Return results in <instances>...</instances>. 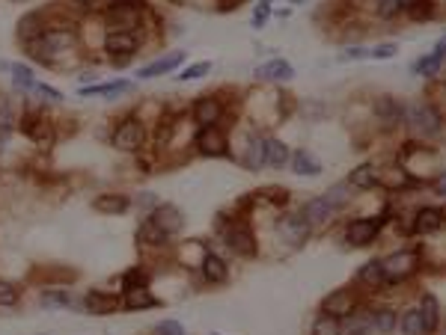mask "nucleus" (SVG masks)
Here are the masks:
<instances>
[{"mask_svg": "<svg viewBox=\"0 0 446 335\" xmlns=\"http://www.w3.org/2000/svg\"><path fill=\"white\" fill-rule=\"evenodd\" d=\"M419 318H423L425 332H434L437 327H441V306H437V300L432 294H425L423 303H419Z\"/></svg>", "mask_w": 446, "mask_h": 335, "instance_id": "21", "label": "nucleus"}, {"mask_svg": "<svg viewBox=\"0 0 446 335\" xmlns=\"http://www.w3.org/2000/svg\"><path fill=\"white\" fill-rule=\"evenodd\" d=\"M71 42H75V33H71V30H60V27H54V30H45V36H42V45L48 48V53L66 51Z\"/></svg>", "mask_w": 446, "mask_h": 335, "instance_id": "20", "label": "nucleus"}, {"mask_svg": "<svg viewBox=\"0 0 446 335\" xmlns=\"http://www.w3.org/2000/svg\"><path fill=\"white\" fill-rule=\"evenodd\" d=\"M325 199H327V202L339 211V208H342V205L348 202V199H351V193H348V184H336V187H330L327 193H325Z\"/></svg>", "mask_w": 446, "mask_h": 335, "instance_id": "42", "label": "nucleus"}, {"mask_svg": "<svg viewBox=\"0 0 446 335\" xmlns=\"http://www.w3.org/2000/svg\"><path fill=\"white\" fill-rule=\"evenodd\" d=\"M348 335H363V330H354V332H348Z\"/></svg>", "mask_w": 446, "mask_h": 335, "instance_id": "54", "label": "nucleus"}, {"mask_svg": "<svg viewBox=\"0 0 446 335\" xmlns=\"http://www.w3.org/2000/svg\"><path fill=\"white\" fill-rule=\"evenodd\" d=\"M357 282L366 285V288H381V285H384L381 261H369V264H363V270L357 273Z\"/></svg>", "mask_w": 446, "mask_h": 335, "instance_id": "29", "label": "nucleus"}, {"mask_svg": "<svg viewBox=\"0 0 446 335\" xmlns=\"http://www.w3.org/2000/svg\"><path fill=\"white\" fill-rule=\"evenodd\" d=\"M128 205H131V199L125 193H102L93 199V208L98 214H122V211H128Z\"/></svg>", "mask_w": 446, "mask_h": 335, "instance_id": "17", "label": "nucleus"}, {"mask_svg": "<svg viewBox=\"0 0 446 335\" xmlns=\"http://www.w3.org/2000/svg\"><path fill=\"white\" fill-rule=\"evenodd\" d=\"M209 69H211V62H193V66H187L182 75H178V80H196V77L209 75Z\"/></svg>", "mask_w": 446, "mask_h": 335, "instance_id": "43", "label": "nucleus"}, {"mask_svg": "<svg viewBox=\"0 0 446 335\" xmlns=\"http://www.w3.org/2000/svg\"><path fill=\"white\" fill-rule=\"evenodd\" d=\"M116 3H131V0H116Z\"/></svg>", "mask_w": 446, "mask_h": 335, "instance_id": "55", "label": "nucleus"}, {"mask_svg": "<svg viewBox=\"0 0 446 335\" xmlns=\"http://www.w3.org/2000/svg\"><path fill=\"white\" fill-rule=\"evenodd\" d=\"M381 225H384V216H369V220H354L351 225H348L345 240L351 243V247H366V243H372L375 238H378Z\"/></svg>", "mask_w": 446, "mask_h": 335, "instance_id": "10", "label": "nucleus"}, {"mask_svg": "<svg viewBox=\"0 0 446 335\" xmlns=\"http://www.w3.org/2000/svg\"><path fill=\"white\" fill-rule=\"evenodd\" d=\"M357 306V294L351 288H336L333 294H327L325 300H321V314H330V318H348V314L354 312Z\"/></svg>", "mask_w": 446, "mask_h": 335, "instance_id": "8", "label": "nucleus"}, {"mask_svg": "<svg viewBox=\"0 0 446 335\" xmlns=\"http://www.w3.org/2000/svg\"><path fill=\"white\" fill-rule=\"evenodd\" d=\"M247 166H250V169H262V166H265V140H253V142H250Z\"/></svg>", "mask_w": 446, "mask_h": 335, "instance_id": "41", "label": "nucleus"}, {"mask_svg": "<svg viewBox=\"0 0 446 335\" xmlns=\"http://www.w3.org/2000/svg\"><path fill=\"white\" fill-rule=\"evenodd\" d=\"M285 160H289V146L280 140H265V164L285 166Z\"/></svg>", "mask_w": 446, "mask_h": 335, "instance_id": "28", "label": "nucleus"}, {"mask_svg": "<svg viewBox=\"0 0 446 335\" xmlns=\"http://www.w3.org/2000/svg\"><path fill=\"white\" fill-rule=\"evenodd\" d=\"M193 122L200 125V128H211V125H218L220 122V116H223V104H220V98L218 95H200L193 101Z\"/></svg>", "mask_w": 446, "mask_h": 335, "instance_id": "9", "label": "nucleus"}, {"mask_svg": "<svg viewBox=\"0 0 446 335\" xmlns=\"http://www.w3.org/2000/svg\"><path fill=\"white\" fill-rule=\"evenodd\" d=\"M12 80H15V89H21V92H33L36 86V75L30 66H12Z\"/></svg>", "mask_w": 446, "mask_h": 335, "instance_id": "34", "label": "nucleus"}, {"mask_svg": "<svg viewBox=\"0 0 446 335\" xmlns=\"http://www.w3.org/2000/svg\"><path fill=\"white\" fill-rule=\"evenodd\" d=\"M396 12H401V0H381V6H378L381 18H392Z\"/></svg>", "mask_w": 446, "mask_h": 335, "instance_id": "45", "label": "nucleus"}, {"mask_svg": "<svg viewBox=\"0 0 446 335\" xmlns=\"http://www.w3.org/2000/svg\"><path fill=\"white\" fill-rule=\"evenodd\" d=\"M149 220L155 223L158 229L167 234V238L178 234V232H182V225H185V216H182V211H178L176 205H158L155 211L149 214Z\"/></svg>", "mask_w": 446, "mask_h": 335, "instance_id": "11", "label": "nucleus"}, {"mask_svg": "<svg viewBox=\"0 0 446 335\" xmlns=\"http://www.w3.org/2000/svg\"><path fill=\"white\" fill-rule=\"evenodd\" d=\"M268 15H271V6H268V3H259L256 12H253V27H256V30H262V27H265Z\"/></svg>", "mask_w": 446, "mask_h": 335, "instance_id": "47", "label": "nucleus"}, {"mask_svg": "<svg viewBox=\"0 0 446 335\" xmlns=\"http://www.w3.org/2000/svg\"><path fill=\"white\" fill-rule=\"evenodd\" d=\"M348 184H354L357 190H369L375 184H381V178H378V169L369 166V164H363V166H357L351 175H348Z\"/></svg>", "mask_w": 446, "mask_h": 335, "instance_id": "25", "label": "nucleus"}, {"mask_svg": "<svg viewBox=\"0 0 446 335\" xmlns=\"http://www.w3.org/2000/svg\"><path fill=\"white\" fill-rule=\"evenodd\" d=\"M45 30H48V27L42 24V12H30V15H24V18H21V24H18V33H21V39H24V42H36V39H42Z\"/></svg>", "mask_w": 446, "mask_h": 335, "instance_id": "19", "label": "nucleus"}, {"mask_svg": "<svg viewBox=\"0 0 446 335\" xmlns=\"http://www.w3.org/2000/svg\"><path fill=\"white\" fill-rule=\"evenodd\" d=\"M292 3H301V0H292Z\"/></svg>", "mask_w": 446, "mask_h": 335, "instance_id": "56", "label": "nucleus"}, {"mask_svg": "<svg viewBox=\"0 0 446 335\" xmlns=\"http://www.w3.org/2000/svg\"><path fill=\"white\" fill-rule=\"evenodd\" d=\"M84 306H86V312L89 314H113V312H119V297L116 294H104V291H89L84 297Z\"/></svg>", "mask_w": 446, "mask_h": 335, "instance_id": "13", "label": "nucleus"}, {"mask_svg": "<svg viewBox=\"0 0 446 335\" xmlns=\"http://www.w3.org/2000/svg\"><path fill=\"white\" fill-rule=\"evenodd\" d=\"M107 24H110V30L134 33L140 27V3L137 0H131V3H113L107 9Z\"/></svg>", "mask_w": 446, "mask_h": 335, "instance_id": "5", "label": "nucleus"}, {"mask_svg": "<svg viewBox=\"0 0 446 335\" xmlns=\"http://www.w3.org/2000/svg\"><path fill=\"white\" fill-rule=\"evenodd\" d=\"M399 327H401V335H428L423 327V318H419V309H408Z\"/></svg>", "mask_w": 446, "mask_h": 335, "instance_id": "33", "label": "nucleus"}, {"mask_svg": "<svg viewBox=\"0 0 446 335\" xmlns=\"http://www.w3.org/2000/svg\"><path fill=\"white\" fill-rule=\"evenodd\" d=\"M42 306H48V309H66V306H71V294H66V291H45L42 294Z\"/></svg>", "mask_w": 446, "mask_h": 335, "instance_id": "40", "label": "nucleus"}, {"mask_svg": "<svg viewBox=\"0 0 446 335\" xmlns=\"http://www.w3.org/2000/svg\"><path fill=\"white\" fill-rule=\"evenodd\" d=\"M155 335H187V332L178 321H161L155 327Z\"/></svg>", "mask_w": 446, "mask_h": 335, "instance_id": "44", "label": "nucleus"}, {"mask_svg": "<svg viewBox=\"0 0 446 335\" xmlns=\"http://www.w3.org/2000/svg\"><path fill=\"white\" fill-rule=\"evenodd\" d=\"M104 51L113 57L116 66H125V62L134 57V51H137V36H134V33L110 30V33L104 36Z\"/></svg>", "mask_w": 446, "mask_h": 335, "instance_id": "6", "label": "nucleus"}, {"mask_svg": "<svg viewBox=\"0 0 446 335\" xmlns=\"http://www.w3.org/2000/svg\"><path fill=\"white\" fill-rule=\"evenodd\" d=\"M122 306L128 312H140V309H152V306H158V300L152 297L149 288H134V291H125Z\"/></svg>", "mask_w": 446, "mask_h": 335, "instance_id": "18", "label": "nucleus"}, {"mask_svg": "<svg viewBox=\"0 0 446 335\" xmlns=\"http://www.w3.org/2000/svg\"><path fill=\"white\" fill-rule=\"evenodd\" d=\"M443 60H446V36H443V39L434 45L432 57H423V60L416 62L414 71H416V75H434V71L441 69V62H443Z\"/></svg>", "mask_w": 446, "mask_h": 335, "instance_id": "22", "label": "nucleus"}, {"mask_svg": "<svg viewBox=\"0 0 446 335\" xmlns=\"http://www.w3.org/2000/svg\"><path fill=\"white\" fill-rule=\"evenodd\" d=\"M401 9L408 12V18L414 21H425L434 12V0H401Z\"/></svg>", "mask_w": 446, "mask_h": 335, "instance_id": "30", "label": "nucleus"}, {"mask_svg": "<svg viewBox=\"0 0 446 335\" xmlns=\"http://www.w3.org/2000/svg\"><path fill=\"white\" fill-rule=\"evenodd\" d=\"M363 57H369V51H366V48H348L342 53V60H363Z\"/></svg>", "mask_w": 446, "mask_h": 335, "instance_id": "50", "label": "nucleus"}, {"mask_svg": "<svg viewBox=\"0 0 446 335\" xmlns=\"http://www.w3.org/2000/svg\"><path fill=\"white\" fill-rule=\"evenodd\" d=\"M405 122L410 128H416L419 134H425V137H434V134H441V116L432 104H414V107H405Z\"/></svg>", "mask_w": 446, "mask_h": 335, "instance_id": "3", "label": "nucleus"}, {"mask_svg": "<svg viewBox=\"0 0 446 335\" xmlns=\"http://www.w3.org/2000/svg\"><path fill=\"white\" fill-rule=\"evenodd\" d=\"M312 335H342V327H339V321L330 318V314H318V318L312 321Z\"/></svg>", "mask_w": 446, "mask_h": 335, "instance_id": "36", "label": "nucleus"}, {"mask_svg": "<svg viewBox=\"0 0 446 335\" xmlns=\"http://www.w3.org/2000/svg\"><path fill=\"white\" fill-rule=\"evenodd\" d=\"M396 51H399L396 45L387 42V45H378L375 51H369V57H372V60H390V57H396Z\"/></svg>", "mask_w": 446, "mask_h": 335, "instance_id": "46", "label": "nucleus"}, {"mask_svg": "<svg viewBox=\"0 0 446 335\" xmlns=\"http://www.w3.org/2000/svg\"><path fill=\"white\" fill-rule=\"evenodd\" d=\"M235 3H238V0H220V9H223V12H226V9H232Z\"/></svg>", "mask_w": 446, "mask_h": 335, "instance_id": "52", "label": "nucleus"}, {"mask_svg": "<svg viewBox=\"0 0 446 335\" xmlns=\"http://www.w3.org/2000/svg\"><path fill=\"white\" fill-rule=\"evenodd\" d=\"M193 146H196V151H200V155H205V158H223V155L229 151V149H226V134H223L218 125L196 131Z\"/></svg>", "mask_w": 446, "mask_h": 335, "instance_id": "7", "label": "nucleus"}, {"mask_svg": "<svg viewBox=\"0 0 446 335\" xmlns=\"http://www.w3.org/2000/svg\"><path fill=\"white\" fill-rule=\"evenodd\" d=\"M75 3H80V6H93V3H98V0H75Z\"/></svg>", "mask_w": 446, "mask_h": 335, "instance_id": "53", "label": "nucleus"}, {"mask_svg": "<svg viewBox=\"0 0 446 335\" xmlns=\"http://www.w3.org/2000/svg\"><path fill=\"white\" fill-rule=\"evenodd\" d=\"M143 140H146V128H143V122L128 116V119H122L113 128V140L110 142L119 151H137L143 146Z\"/></svg>", "mask_w": 446, "mask_h": 335, "instance_id": "2", "label": "nucleus"}, {"mask_svg": "<svg viewBox=\"0 0 446 335\" xmlns=\"http://www.w3.org/2000/svg\"><path fill=\"white\" fill-rule=\"evenodd\" d=\"M443 225V211H437V208H423V211L416 214V223H414V232L419 234H428V232H437Z\"/></svg>", "mask_w": 446, "mask_h": 335, "instance_id": "23", "label": "nucleus"}, {"mask_svg": "<svg viewBox=\"0 0 446 335\" xmlns=\"http://www.w3.org/2000/svg\"><path fill=\"white\" fill-rule=\"evenodd\" d=\"M146 282H149L146 270H143V267H131L128 273L122 276V291H134V288H146Z\"/></svg>", "mask_w": 446, "mask_h": 335, "instance_id": "38", "label": "nucleus"}, {"mask_svg": "<svg viewBox=\"0 0 446 335\" xmlns=\"http://www.w3.org/2000/svg\"><path fill=\"white\" fill-rule=\"evenodd\" d=\"M15 125V113H12V104H9L6 95H0V140H6V134L12 131Z\"/></svg>", "mask_w": 446, "mask_h": 335, "instance_id": "37", "label": "nucleus"}, {"mask_svg": "<svg viewBox=\"0 0 446 335\" xmlns=\"http://www.w3.org/2000/svg\"><path fill=\"white\" fill-rule=\"evenodd\" d=\"M333 214H336V208L330 205L325 196H316V199H309V202L303 205V216H307V223H309V225L327 223Z\"/></svg>", "mask_w": 446, "mask_h": 335, "instance_id": "15", "label": "nucleus"}, {"mask_svg": "<svg viewBox=\"0 0 446 335\" xmlns=\"http://www.w3.org/2000/svg\"><path fill=\"white\" fill-rule=\"evenodd\" d=\"M131 89H134L131 80H113V84H104V86L80 89V95H119V92H131Z\"/></svg>", "mask_w": 446, "mask_h": 335, "instance_id": "31", "label": "nucleus"}, {"mask_svg": "<svg viewBox=\"0 0 446 335\" xmlns=\"http://www.w3.org/2000/svg\"><path fill=\"white\" fill-rule=\"evenodd\" d=\"M292 169L298 172V175H318L321 164L309 155L307 149H301V151H294V155H292Z\"/></svg>", "mask_w": 446, "mask_h": 335, "instance_id": "27", "label": "nucleus"}, {"mask_svg": "<svg viewBox=\"0 0 446 335\" xmlns=\"http://www.w3.org/2000/svg\"><path fill=\"white\" fill-rule=\"evenodd\" d=\"M372 327L378 332H384V335L392 332V330H396V312H392V309H375L372 312Z\"/></svg>", "mask_w": 446, "mask_h": 335, "instance_id": "35", "label": "nucleus"}, {"mask_svg": "<svg viewBox=\"0 0 446 335\" xmlns=\"http://www.w3.org/2000/svg\"><path fill=\"white\" fill-rule=\"evenodd\" d=\"M137 238H140V243H149V247H161V243H167V240H169L167 234L161 232V229H158V225L152 223V220H146V223L140 225Z\"/></svg>", "mask_w": 446, "mask_h": 335, "instance_id": "32", "label": "nucleus"}, {"mask_svg": "<svg viewBox=\"0 0 446 335\" xmlns=\"http://www.w3.org/2000/svg\"><path fill=\"white\" fill-rule=\"evenodd\" d=\"M381 270H384V282L392 285V282H405V279L416 270V256L414 252H392L390 258L381 261Z\"/></svg>", "mask_w": 446, "mask_h": 335, "instance_id": "4", "label": "nucleus"}, {"mask_svg": "<svg viewBox=\"0 0 446 335\" xmlns=\"http://www.w3.org/2000/svg\"><path fill=\"white\" fill-rule=\"evenodd\" d=\"M434 190H437V196H446V172H441V175H437Z\"/></svg>", "mask_w": 446, "mask_h": 335, "instance_id": "51", "label": "nucleus"}, {"mask_svg": "<svg viewBox=\"0 0 446 335\" xmlns=\"http://www.w3.org/2000/svg\"><path fill=\"white\" fill-rule=\"evenodd\" d=\"M137 205L146 208V211H155V208H158V199H155V193H140V196H137Z\"/></svg>", "mask_w": 446, "mask_h": 335, "instance_id": "49", "label": "nucleus"}, {"mask_svg": "<svg viewBox=\"0 0 446 335\" xmlns=\"http://www.w3.org/2000/svg\"><path fill=\"white\" fill-rule=\"evenodd\" d=\"M200 267H202V276H205V282H211V285H223V282H226V276H229V270H226V261H223V258H218V256H211V252H205V256H202Z\"/></svg>", "mask_w": 446, "mask_h": 335, "instance_id": "16", "label": "nucleus"}, {"mask_svg": "<svg viewBox=\"0 0 446 335\" xmlns=\"http://www.w3.org/2000/svg\"><path fill=\"white\" fill-rule=\"evenodd\" d=\"M375 113H378V116H381V122H384V125H390V128H392L396 122L405 119V107H401L399 101H392V98H381V101L375 104Z\"/></svg>", "mask_w": 446, "mask_h": 335, "instance_id": "24", "label": "nucleus"}, {"mask_svg": "<svg viewBox=\"0 0 446 335\" xmlns=\"http://www.w3.org/2000/svg\"><path fill=\"white\" fill-rule=\"evenodd\" d=\"M18 300H21V291L12 282L0 279V309H12V306H18Z\"/></svg>", "mask_w": 446, "mask_h": 335, "instance_id": "39", "label": "nucleus"}, {"mask_svg": "<svg viewBox=\"0 0 446 335\" xmlns=\"http://www.w3.org/2000/svg\"><path fill=\"white\" fill-rule=\"evenodd\" d=\"M182 60H185V53L176 51V53H169V57H161L155 62H149V66H143L137 77L140 80H149V77H158V75H169L176 66H182Z\"/></svg>", "mask_w": 446, "mask_h": 335, "instance_id": "14", "label": "nucleus"}, {"mask_svg": "<svg viewBox=\"0 0 446 335\" xmlns=\"http://www.w3.org/2000/svg\"><path fill=\"white\" fill-rule=\"evenodd\" d=\"M33 92H39L42 98H48V101H60V92H57V89H54V86H45V84H36L33 86Z\"/></svg>", "mask_w": 446, "mask_h": 335, "instance_id": "48", "label": "nucleus"}, {"mask_svg": "<svg viewBox=\"0 0 446 335\" xmlns=\"http://www.w3.org/2000/svg\"><path fill=\"white\" fill-rule=\"evenodd\" d=\"M309 232H312V225L307 223L303 214H285L280 220V234L292 243V247H301V243L309 238Z\"/></svg>", "mask_w": 446, "mask_h": 335, "instance_id": "12", "label": "nucleus"}, {"mask_svg": "<svg viewBox=\"0 0 446 335\" xmlns=\"http://www.w3.org/2000/svg\"><path fill=\"white\" fill-rule=\"evenodd\" d=\"M220 234L226 240V247L235 252L241 258H253L256 256V240H253V232H250L247 223H229V225H220Z\"/></svg>", "mask_w": 446, "mask_h": 335, "instance_id": "1", "label": "nucleus"}, {"mask_svg": "<svg viewBox=\"0 0 446 335\" xmlns=\"http://www.w3.org/2000/svg\"><path fill=\"white\" fill-rule=\"evenodd\" d=\"M292 75H294V69L285 60H271L259 69V77H265V80H289Z\"/></svg>", "mask_w": 446, "mask_h": 335, "instance_id": "26", "label": "nucleus"}]
</instances>
